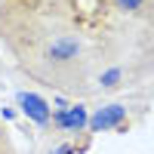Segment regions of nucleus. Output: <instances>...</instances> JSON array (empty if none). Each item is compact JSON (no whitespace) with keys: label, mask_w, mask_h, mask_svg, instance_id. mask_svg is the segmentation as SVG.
Listing matches in <instances>:
<instances>
[{"label":"nucleus","mask_w":154,"mask_h":154,"mask_svg":"<svg viewBox=\"0 0 154 154\" xmlns=\"http://www.w3.org/2000/svg\"><path fill=\"white\" fill-rule=\"evenodd\" d=\"M53 123L59 126V130H74V133H80L83 126L89 123L86 117V108L83 105H68V108H59L53 114Z\"/></svg>","instance_id":"7ed1b4c3"},{"label":"nucleus","mask_w":154,"mask_h":154,"mask_svg":"<svg viewBox=\"0 0 154 154\" xmlns=\"http://www.w3.org/2000/svg\"><path fill=\"white\" fill-rule=\"evenodd\" d=\"M19 105H22V114H25V117L34 120V123H40V126H46L49 117H53L49 105H46L40 96H34V93H19Z\"/></svg>","instance_id":"f03ea898"},{"label":"nucleus","mask_w":154,"mask_h":154,"mask_svg":"<svg viewBox=\"0 0 154 154\" xmlns=\"http://www.w3.org/2000/svg\"><path fill=\"white\" fill-rule=\"evenodd\" d=\"M114 3H117L120 9H126V12H142L148 0H114Z\"/></svg>","instance_id":"39448f33"},{"label":"nucleus","mask_w":154,"mask_h":154,"mask_svg":"<svg viewBox=\"0 0 154 154\" xmlns=\"http://www.w3.org/2000/svg\"><path fill=\"white\" fill-rule=\"evenodd\" d=\"M120 80H123V71L120 68H108V71H102L99 86L102 89H114V86H120Z\"/></svg>","instance_id":"20e7f679"},{"label":"nucleus","mask_w":154,"mask_h":154,"mask_svg":"<svg viewBox=\"0 0 154 154\" xmlns=\"http://www.w3.org/2000/svg\"><path fill=\"white\" fill-rule=\"evenodd\" d=\"M123 117H126V108H123V105H108V108L96 111L93 117H89V123H86V126H89L93 133H105V130H114V126L120 130Z\"/></svg>","instance_id":"f257e3e1"}]
</instances>
